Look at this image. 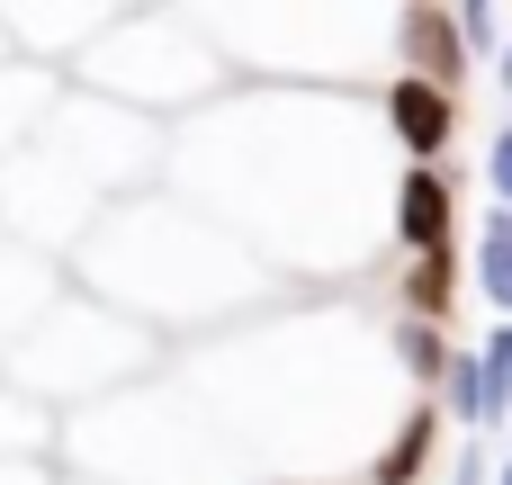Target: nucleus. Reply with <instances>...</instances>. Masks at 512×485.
<instances>
[{"label": "nucleus", "mask_w": 512, "mask_h": 485, "mask_svg": "<svg viewBox=\"0 0 512 485\" xmlns=\"http://www.w3.org/2000/svg\"><path fill=\"white\" fill-rule=\"evenodd\" d=\"M450 405H459L468 432H495V423L512 414V324H495L477 351L450 360Z\"/></svg>", "instance_id": "1"}, {"label": "nucleus", "mask_w": 512, "mask_h": 485, "mask_svg": "<svg viewBox=\"0 0 512 485\" xmlns=\"http://www.w3.org/2000/svg\"><path fill=\"white\" fill-rule=\"evenodd\" d=\"M387 126H396V144H405V153H414V162H423V171H432V153H441V144H450V135H459V99H450V90H432V81H414V72H405V81H396V90H387Z\"/></svg>", "instance_id": "2"}, {"label": "nucleus", "mask_w": 512, "mask_h": 485, "mask_svg": "<svg viewBox=\"0 0 512 485\" xmlns=\"http://www.w3.org/2000/svg\"><path fill=\"white\" fill-rule=\"evenodd\" d=\"M405 63H414V81H432V90H459V72H468L459 9H405Z\"/></svg>", "instance_id": "3"}, {"label": "nucleus", "mask_w": 512, "mask_h": 485, "mask_svg": "<svg viewBox=\"0 0 512 485\" xmlns=\"http://www.w3.org/2000/svg\"><path fill=\"white\" fill-rule=\"evenodd\" d=\"M396 243L414 252V261H432V252H450V180L441 171H405V189H396Z\"/></svg>", "instance_id": "4"}, {"label": "nucleus", "mask_w": 512, "mask_h": 485, "mask_svg": "<svg viewBox=\"0 0 512 485\" xmlns=\"http://www.w3.org/2000/svg\"><path fill=\"white\" fill-rule=\"evenodd\" d=\"M477 288H486V306L512 324V207H495L477 225Z\"/></svg>", "instance_id": "5"}, {"label": "nucleus", "mask_w": 512, "mask_h": 485, "mask_svg": "<svg viewBox=\"0 0 512 485\" xmlns=\"http://www.w3.org/2000/svg\"><path fill=\"white\" fill-rule=\"evenodd\" d=\"M432 441H441V414H405L396 441L378 450V485H414L423 468H432Z\"/></svg>", "instance_id": "6"}, {"label": "nucleus", "mask_w": 512, "mask_h": 485, "mask_svg": "<svg viewBox=\"0 0 512 485\" xmlns=\"http://www.w3.org/2000/svg\"><path fill=\"white\" fill-rule=\"evenodd\" d=\"M405 306H414V324H441L450 315V252H432V261L405 270Z\"/></svg>", "instance_id": "7"}, {"label": "nucleus", "mask_w": 512, "mask_h": 485, "mask_svg": "<svg viewBox=\"0 0 512 485\" xmlns=\"http://www.w3.org/2000/svg\"><path fill=\"white\" fill-rule=\"evenodd\" d=\"M396 351H405V369H414V378H441V387H450V360H459V351L441 342V324H405V333H396Z\"/></svg>", "instance_id": "8"}, {"label": "nucleus", "mask_w": 512, "mask_h": 485, "mask_svg": "<svg viewBox=\"0 0 512 485\" xmlns=\"http://www.w3.org/2000/svg\"><path fill=\"white\" fill-rule=\"evenodd\" d=\"M459 36H468V54H486V45L504 36V18H495L486 0H468V9H459Z\"/></svg>", "instance_id": "9"}, {"label": "nucleus", "mask_w": 512, "mask_h": 485, "mask_svg": "<svg viewBox=\"0 0 512 485\" xmlns=\"http://www.w3.org/2000/svg\"><path fill=\"white\" fill-rule=\"evenodd\" d=\"M486 189H495V198L512 207V126L495 135V144H486Z\"/></svg>", "instance_id": "10"}, {"label": "nucleus", "mask_w": 512, "mask_h": 485, "mask_svg": "<svg viewBox=\"0 0 512 485\" xmlns=\"http://www.w3.org/2000/svg\"><path fill=\"white\" fill-rule=\"evenodd\" d=\"M450 485H495V468H486V459L468 450V459H459V477H450Z\"/></svg>", "instance_id": "11"}, {"label": "nucleus", "mask_w": 512, "mask_h": 485, "mask_svg": "<svg viewBox=\"0 0 512 485\" xmlns=\"http://www.w3.org/2000/svg\"><path fill=\"white\" fill-rule=\"evenodd\" d=\"M495 72H504V90H512V45H504V63H495Z\"/></svg>", "instance_id": "12"}, {"label": "nucleus", "mask_w": 512, "mask_h": 485, "mask_svg": "<svg viewBox=\"0 0 512 485\" xmlns=\"http://www.w3.org/2000/svg\"><path fill=\"white\" fill-rule=\"evenodd\" d=\"M495 485H512V459H504V468H495Z\"/></svg>", "instance_id": "13"}]
</instances>
